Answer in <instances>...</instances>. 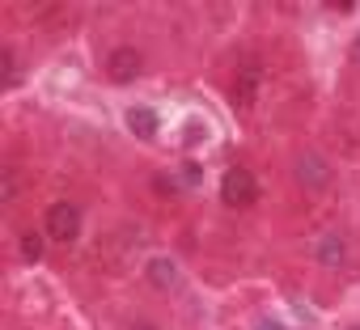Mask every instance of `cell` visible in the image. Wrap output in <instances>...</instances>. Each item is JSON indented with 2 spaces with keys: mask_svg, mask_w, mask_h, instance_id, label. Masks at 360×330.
<instances>
[{
  "mask_svg": "<svg viewBox=\"0 0 360 330\" xmlns=\"http://www.w3.org/2000/svg\"><path fill=\"white\" fill-rule=\"evenodd\" d=\"M43 229H47V237L51 242H77V233H81V212H77V204H51L47 208V216H43Z\"/></svg>",
  "mask_w": 360,
  "mask_h": 330,
  "instance_id": "obj_2",
  "label": "cell"
},
{
  "mask_svg": "<svg viewBox=\"0 0 360 330\" xmlns=\"http://www.w3.org/2000/svg\"><path fill=\"white\" fill-rule=\"evenodd\" d=\"M148 279L157 284V288H183V271H178L169 258H148Z\"/></svg>",
  "mask_w": 360,
  "mask_h": 330,
  "instance_id": "obj_5",
  "label": "cell"
},
{
  "mask_svg": "<svg viewBox=\"0 0 360 330\" xmlns=\"http://www.w3.org/2000/svg\"><path fill=\"white\" fill-rule=\"evenodd\" d=\"M352 60L360 64V34H356V43H352Z\"/></svg>",
  "mask_w": 360,
  "mask_h": 330,
  "instance_id": "obj_11",
  "label": "cell"
},
{
  "mask_svg": "<svg viewBox=\"0 0 360 330\" xmlns=\"http://www.w3.org/2000/svg\"><path fill=\"white\" fill-rule=\"evenodd\" d=\"M127 127H131V136L153 140V136H157V114L144 110V106H136V110H127Z\"/></svg>",
  "mask_w": 360,
  "mask_h": 330,
  "instance_id": "obj_7",
  "label": "cell"
},
{
  "mask_svg": "<svg viewBox=\"0 0 360 330\" xmlns=\"http://www.w3.org/2000/svg\"><path fill=\"white\" fill-rule=\"evenodd\" d=\"M106 72H110V81L131 85V81L144 72V55H140L136 47H115V51H110V60H106Z\"/></svg>",
  "mask_w": 360,
  "mask_h": 330,
  "instance_id": "obj_4",
  "label": "cell"
},
{
  "mask_svg": "<svg viewBox=\"0 0 360 330\" xmlns=\"http://www.w3.org/2000/svg\"><path fill=\"white\" fill-rule=\"evenodd\" d=\"M292 174H297V183H301L305 191H326V183H330V165H326L318 152H301L297 165H292Z\"/></svg>",
  "mask_w": 360,
  "mask_h": 330,
  "instance_id": "obj_3",
  "label": "cell"
},
{
  "mask_svg": "<svg viewBox=\"0 0 360 330\" xmlns=\"http://www.w3.org/2000/svg\"><path fill=\"white\" fill-rule=\"evenodd\" d=\"M221 199L229 208H250L259 199V178L250 170H242V165H233V170H225V178H221Z\"/></svg>",
  "mask_w": 360,
  "mask_h": 330,
  "instance_id": "obj_1",
  "label": "cell"
},
{
  "mask_svg": "<svg viewBox=\"0 0 360 330\" xmlns=\"http://www.w3.org/2000/svg\"><path fill=\"white\" fill-rule=\"evenodd\" d=\"M13 191H18V178H13V170H5V199H13Z\"/></svg>",
  "mask_w": 360,
  "mask_h": 330,
  "instance_id": "obj_10",
  "label": "cell"
},
{
  "mask_svg": "<svg viewBox=\"0 0 360 330\" xmlns=\"http://www.w3.org/2000/svg\"><path fill=\"white\" fill-rule=\"evenodd\" d=\"M22 254L30 263H39L43 258V233H22Z\"/></svg>",
  "mask_w": 360,
  "mask_h": 330,
  "instance_id": "obj_8",
  "label": "cell"
},
{
  "mask_svg": "<svg viewBox=\"0 0 360 330\" xmlns=\"http://www.w3.org/2000/svg\"><path fill=\"white\" fill-rule=\"evenodd\" d=\"M343 258H347V242H343L339 233H326V237L318 242V263H322V267H339Z\"/></svg>",
  "mask_w": 360,
  "mask_h": 330,
  "instance_id": "obj_6",
  "label": "cell"
},
{
  "mask_svg": "<svg viewBox=\"0 0 360 330\" xmlns=\"http://www.w3.org/2000/svg\"><path fill=\"white\" fill-rule=\"evenodd\" d=\"M13 77H18V60H13V51H0V81L13 85Z\"/></svg>",
  "mask_w": 360,
  "mask_h": 330,
  "instance_id": "obj_9",
  "label": "cell"
}]
</instances>
